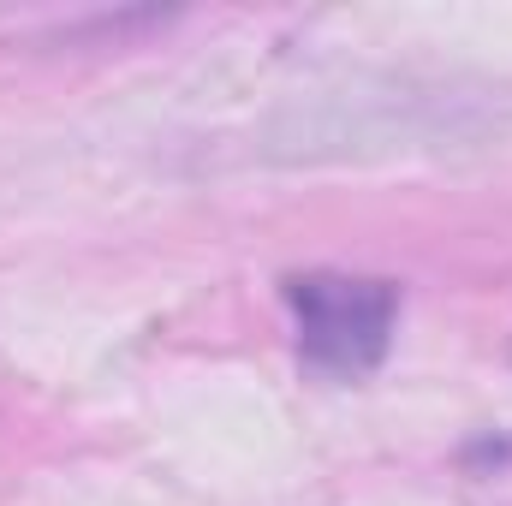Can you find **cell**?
Segmentation results:
<instances>
[{"instance_id":"6da1fadb","label":"cell","mask_w":512,"mask_h":506,"mask_svg":"<svg viewBox=\"0 0 512 506\" xmlns=\"http://www.w3.org/2000/svg\"><path fill=\"white\" fill-rule=\"evenodd\" d=\"M286 304L298 316V352L310 370L322 376H370L382 364L387 340H393V316H399V292L370 274H292L286 280Z\"/></svg>"}]
</instances>
